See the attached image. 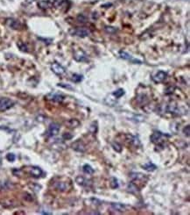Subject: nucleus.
I'll list each match as a JSON object with an SVG mask.
<instances>
[{
	"label": "nucleus",
	"mask_w": 190,
	"mask_h": 215,
	"mask_svg": "<svg viewBox=\"0 0 190 215\" xmlns=\"http://www.w3.org/2000/svg\"><path fill=\"white\" fill-rule=\"evenodd\" d=\"M69 33L72 36H78V37H87L90 34V31L86 27H77L69 30Z\"/></svg>",
	"instance_id": "obj_1"
},
{
	"label": "nucleus",
	"mask_w": 190,
	"mask_h": 215,
	"mask_svg": "<svg viewBox=\"0 0 190 215\" xmlns=\"http://www.w3.org/2000/svg\"><path fill=\"white\" fill-rule=\"evenodd\" d=\"M14 106V102L8 98L0 99V112H5Z\"/></svg>",
	"instance_id": "obj_2"
},
{
	"label": "nucleus",
	"mask_w": 190,
	"mask_h": 215,
	"mask_svg": "<svg viewBox=\"0 0 190 215\" xmlns=\"http://www.w3.org/2000/svg\"><path fill=\"white\" fill-rule=\"evenodd\" d=\"M60 129H61V127L59 124L57 123H51L48 127V129H47V132H46V134L47 136L49 137H53V136H55L59 134L60 132Z\"/></svg>",
	"instance_id": "obj_3"
},
{
	"label": "nucleus",
	"mask_w": 190,
	"mask_h": 215,
	"mask_svg": "<svg viewBox=\"0 0 190 215\" xmlns=\"http://www.w3.org/2000/svg\"><path fill=\"white\" fill-rule=\"evenodd\" d=\"M27 171L32 177H35V178L41 177L43 175V170L38 166H31L28 168Z\"/></svg>",
	"instance_id": "obj_4"
},
{
	"label": "nucleus",
	"mask_w": 190,
	"mask_h": 215,
	"mask_svg": "<svg viewBox=\"0 0 190 215\" xmlns=\"http://www.w3.org/2000/svg\"><path fill=\"white\" fill-rule=\"evenodd\" d=\"M51 69H52V71H53L54 74H56V75H58V76H62V75H64L65 72H66L65 69L61 66V64H59V63H57V62H53V63H52V65H51Z\"/></svg>",
	"instance_id": "obj_5"
},
{
	"label": "nucleus",
	"mask_w": 190,
	"mask_h": 215,
	"mask_svg": "<svg viewBox=\"0 0 190 215\" xmlns=\"http://www.w3.org/2000/svg\"><path fill=\"white\" fill-rule=\"evenodd\" d=\"M46 99L48 100H51L53 102H57V103H61L63 100L65 99V97L63 95H61L60 93H49L46 96Z\"/></svg>",
	"instance_id": "obj_6"
},
{
	"label": "nucleus",
	"mask_w": 190,
	"mask_h": 215,
	"mask_svg": "<svg viewBox=\"0 0 190 215\" xmlns=\"http://www.w3.org/2000/svg\"><path fill=\"white\" fill-rule=\"evenodd\" d=\"M167 72L162 71V70H160V71H158V72H157V73L152 77V80H153L155 83L159 84V83H162V82L167 78Z\"/></svg>",
	"instance_id": "obj_7"
},
{
	"label": "nucleus",
	"mask_w": 190,
	"mask_h": 215,
	"mask_svg": "<svg viewBox=\"0 0 190 215\" xmlns=\"http://www.w3.org/2000/svg\"><path fill=\"white\" fill-rule=\"evenodd\" d=\"M74 58H75V60L76 61H81V62L88 61V56L83 50H78V51L75 52Z\"/></svg>",
	"instance_id": "obj_8"
},
{
	"label": "nucleus",
	"mask_w": 190,
	"mask_h": 215,
	"mask_svg": "<svg viewBox=\"0 0 190 215\" xmlns=\"http://www.w3.org/2000/svg\"><path fill=\"white\" fill-rule=\"evenodd\" d=\"M54 187H55V189H57L60 192H66V191L69 190L70 185L69 184V183L62 182V181H58V182L54 183Z\"/></svg>",
	"instance_id": "obj_9"
},
{
	"label": "nucleus",
	"mask_w": 190,
	"mask_h": 215,
	"mask_svg": "<svg viewBox=\"0 0 190 215\" xmlns=\"http://www.w3.org/2000/svg\"><path fill=\"white\" fill-rule=\"evenodd\" d=\"M72 148L75 150V151H77V152H81V153H83L85 151V146L84 144L81 141V140H76L75 141L72 145Z\"/></svg>",
	"instance_id": "obj_10"
},
{
	"label": "nucleus",
	"mask_w": 190,
	"mask_h": 215,
	"mask_svg": "<svg viewBox=\"0 0 190 215\" xmlns=\"http://www.w3.org/2000/svg\"><path fill=\"white\" fill-rule=\"evenodd\" d=\"M163 134L160 132V131H154L153 132V134H152V135H151V137H150V140H151V141L152 142H153V143H159L160 142V140H161V138L163 137Z\"/></svg>",
	"instance_id": "obj_11"
},
{
	"label": "nucleus",
	"mask_w": 190,
	"mask_h": 215,
	"mask_svg": "<svg viewBox=\"0 0 190 215\" xmlns=\"http://www.w3.org/2000/svg\"><path fill=\"white\" fill-rule=\"evenodd\" d=\"M7 25L12 29H19L21 27V24L19 23V21L16 20L14 19H7Z\"/></svg>",
	"instance_id": "obj_12"
},
{
	"label": "nucleus",
	"mask_w": 190,
	"mask_h": 215,
	"mask_svg": "<svg viewBox=\"0 0 190 215\" xmlns=\"http://www.w3.org/2000/svg\"><path fill=\"white\" fill-rule=\"evenodd\" d=\"M119 56L121 57L122 59H124V60H132L134 62H137L138 64H141V63H142V61L133 59L131 54L126 53V52H124V51H120V52H119Z\"/></svg>",
	"instance_id": "obj_13"
},
{
	"label": "nucleus",
	"mask_w": 190,
	"mask_h": 215,
	"mask_svg": "<svg viewBox=\"0 0 190 215\" xmlns=\"http://www.w3.org/2000/svg\"><path fill=\"white\" fill-rule=\"evenodd\" d=\"M111 207L113 208L115 211H117L120 213L125 212V210H126L125 205L121 204V203H111Z\"/></svg>",
	"instance_id": "obj_14"
},
{
	"label": "nucleus",
	"mask_w": 190,
	"mask_h": 215,
	"mask_svg": "<svg viewBox=\"0 0 190 215\" xmlns=\"http://www.w3.org/2000/svg\"><path fill=\"white\" fill-rule=\"evenodd\" d=\"M38 6L40 9H44L45 10V9H48V8L51 7L52 6V3L47 1V0H40V1H39Z\"/></svg>",
	"instance_id": "obj_15"
},
{
	"label": "nucleus",
	"mask_w": 190,
	"mask_h": 215,
	"mask_svg": "<svg viewBox=\"0 0 190 215\" xmlns=\"http://www.w3.org/2000/svg\"><path fill=\"white\" fill-rule=\"evenodd\" d=\"M142 168L146 171H154L157 169V166L155 164H153L152 162H147L144 165H142Z\"/></svg>",
	"instance_id": "obj_16"
},
{
	"label": "nucleus",
	"mask_w": 190,
	"mask_h": 215,
	"mask_svg": "<svg viewBox=\"0 0 190 215\" xmlns=\"http://www.w3.org/2000/svg\"><path fill=\"white\" fill-rule=\"evenodd\" d=\"M83 170L84 173H86L88 175H92L95 172L94 169L92 168L90 164H84L83 167Z\"/></svg>",
	"instance_id": "obj_17"
},
{
	"label": "nucleus",
	"mask_w": 190,
	"mask_h": 215,
	"mask_svg": "<svg viewBox=\"0 0 190 215\" xmlns=\"http://www.w3.org/2000/svg\"><path fill=\"white\" fill-rule=\"evenodd\" d=\"M110 186L111 189H117L118 188V181L116 177H112L110 179Z\"/></svg>",
	"instance_id": "obj_18"
},
{
	"label": "nucleus",
	"mask_w": 190,
	"mask_h": 215,
	"mask_svg": "<svg viewBox=\"0 0 190 215\" xmlns=\"http://www.w3.org/2000/svg\"><path fill=\"white\" fill-rule=\"evenodd\" d=\"M127 189H128V191H129L130 192H131V193H137V192H139V190H138V188L137 187V185L132 184V183H130V184L127 185Z\"/></svg>",
	"instance_id": "obj_19"
},
{
	"label": "nucleus",
	"mask_w": 190,
	"mask_h": 215,
	"mask_svg": "<svg viewBox=\"0 0 190 215\" xmlns=\"http://www.w3.org/2000/svg\"><path fill=\"white\" fill-rule=\"evenodd\" d=\"M145 177V175H144V174H142V173H136V172H134V173H131V177L132 178V179H135V180H141V179H143L144 177Z\"/></svg>",
	"instance_id": "obj_20"
},
{
	"label": "nucleus",
	"mask_w": 190,
	"mask_h": 215,
	"mask_svg": "<svg viewBox=\"0 0 190 215\" xmlns=\"http://www.w3.org/2000/svg\"><path fill=\"white\" fill-rule=\"evenodd\" d=\"M76 183H77V184H79V185H81V186H85V185L87 184H86L87 181H86V179H85L83 177L78 176V177L76 178Z\"/></svg>",
	"instance_id": "obj_21"
},
{
	"label": "nucleus",
	"mask_w": 190,
	"mask_h": 215,
	"mask_svg": "<svg viewBox=\"0 0 190 215\" xmlns=\"http://www.w3.org/2000/svg\"><path fill=\"white\" fill-rule=\"evenodd\" d=\"M83 77L82 75H78V74H74L72 76V78H71V80L74 83H80V82L83 81Z\"/></svg>",
	"instance_id": "obj_22"
},
{
	"label": "nucleus",
	"mask_w": 190,
	"mask_h": 215,
	"mask_svg": "<svg viewBox=\"0 0 190 215\" xmlns=\"http://www.w3.org/2000/svg\"><path fill=\"white\" fill-rule=\"evenodd\" d=\"M17 46H18V47H19L21 51H23V52H28L27 47H26V45H25L24 42H22V41H18Z\"/></svg>",
	"instance_id": "obj_23"
},
{
	"label": "nucleus",
	"mask_w": 190,
	"mask_h": 215,
	"mask_svg": "<svg viewBox=\"0 0 190 215\" xmlns=\"http://www.w3.org/2000/svg\"><path fill=\"white\" fill-rule=\"evenodd\" d=\"M68 125H69L70 127H78V126L80 125V122H79L77 120H75V119L73 120V119H72V120H70L69 122H68Z\"/></svg>",
	"instance_id": "obj_24"
},
{
	"label": "nucleus",
	"mask_w": 190,
	"mask_h": 215,
	"mask_svg": "<svg viewBox=\"0 0 190 215\" xmlns=\"http://www.w3.org/2000/svg\"><path fill=\"white\" fill-rule=\"evenodd\" d=\"M113 95L116 97V99H119L123 95H124V91L123 89H118L115 92H113Z\"/></svg>",
	"instance_id": "obj_25"
},
{
	"label": "nucleus",
	"mask_w": 190,
	"mask_h": 215,
	"mask_svg": "<svg viewBox=\"0 0 190 215\" xmlns=\"http://www.w3.org/2000/svg\"><path fill=\"white\" fill-rule=\"evenodd\" d=\"M112 147L114 148V150H116L118 153H120L122 151V146L119 143H117V142H113L112 143Z\"/></svg>",
	"instance_id": "obj_26"
},
{
	"label": "nucleus",
	"mask_w": 190,
	"mask_h": 215,
	"mask_svg": "<svg viewBox=\"0 0 190 215\" xmlns=\"http://www.w3.org/2000/svg\"><path fill=\"white\" fill-rule=\"evenodd\" d=\"M6 159H7L8 161H11V162H12V161H15L16 159V155L12 153H9L6 154Z\"/></svg>",
	"instance_id": "obj_27"
},
{
	"label": "nucleus",
	"mask_w": 190,
	"mask_h": 215,
	"mask_svg": "<svg viewBox=\"0 0 190 215\" xmlns=\"http://www.w3.org/2000/svg\"><path fill=\"white\" fill-rule=\"evenodd\" d=\"M189 126H187L184 129H183V133L185 134H187V136H189Z\"/></svg>",
	"instance_id": "obj_28"
},
{
	"label": "nucleus",
	"mask_w": 190,
	"mask_h": 215,
	"mask_svg": "<svg viewBox=\"0 0 190 215\" xmlns=\"http://www.w3.org/2000/svg\"><path fill=\"white\" fill-rule=\"evenodd\" d=\"M106 31L109 33H115L117 29L115 27H112V26H106Z\"/></svg>",
	"instance_id": "obj_29"
},
{
	"label": "nucleus",
	"mask_w": 190,
	"mask_h": 215,
	"mask_svg": "<svg viewBox=\"0 0 190 215\" xmlns=\"http://www.w3.org/2000/svg\"><path fill=\"white\" fill-rule=\"evenodd\" d=\"M90 131H91V133H93V134H95L97 131V124L95 126V127H94V124L92 123L91 127H90Z\"/></svg>",
	"instance_id": "obj_30"
},
{
	"label": "nucleus",
	"mask_w": 190,
	"mask_h": 215,
	"mask_svg": "<svg viewBox=\"0 0 190 215\" xmlns=\"http://www.w3.org/2000/svg\"><path fill=\"white\" fill-rule=\"evenodd\" d=\"M78 20H79L80 22H85V21H86V18L83 15H79L78 16Z\"/></svg>",
	"instance_id": "obj_31"
},
{
	"label": "nucleus",
	"mask_w": 190,
	"mask_h": 215,
	"mask_svg": "<svg viewBox=\"0 0 190 215\" xmlns=\"http://www.w3.org/2000/svg\"><path fill=\"white\" fill-rule=\"evenodd\" d=\"M73 135L72 134H63V138L65 140H69V139H72Z\"/></svg>",
	"instance_id": "obj_32"
},
{
	"label": "nucleus",
	"mask_w": 190,
	"mask_h": 215,
	"mask_svg": "<svg viewBox=\"0 0 190 215\" xmlns=\"http://www.w3.org/2000/svg\"><path fill=\"white\" fill-rule=\"evenodd\" d=\"M58 86H61V87H63V88H68V89H72L71 86H69V85H64V84H59Z\"/></svg>",
	"instance_id": "obj_33"
},
{
	"label": "nucleus",
	"mask_w": 190,
	"mask_h": 215,
	"mask_svg": "<svg viewBox=\"0 0 190 215\" xmlns=\"http://www.w3.org/2000/svg\"><path fill=\"white\" fill-rule=\"evenodd\" d=\"M1 164H2V161H1V158H0V167H1Z\"/></svg>",
	"instance_id": "obj_34"
}]
</instances>
